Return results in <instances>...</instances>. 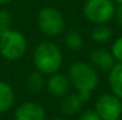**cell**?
I'll use <instances>...</instances> for the list:
<instances>
[{
    "label": "cell",
    "instance_id": "cell-13",
    "mask_svg": "<svg viewBox=\"0 0 122 120\" xmlns=\"http://www.w3.org/2000/svg\"><path fill=\"white\" fill-rule=\"evenodd\" d=\"M45 86L44 74L39 71H33L29 74L26 79V87L31 93H39Z\"/></svg>",
    "mask_w": 122,
    "mask_h": 120
},
{
    "label": "cell",
    "instance_id": "cell-2",
    "mask_svg": "<svg viewBox=\"0 0 122 120\" xmlns=\"http://www.w3.org/2000/svg\"><path fill=\"white\" fill-rule=\"evenodd\" d=\"M33 64L37 71L45 76H51L58 72L63 64L62 51L55 42L43 41L35 49Z\"/></svg>",
    "mask_w": 122,
    "mask_h": 120
},
{
    "label": "cell",
    "instance_id": "cell-1",
    "mask_svg": "<svg viewBox=\"0 0 122 120\" xmlns=\"http://www.w3.org/2000/svg\"><path fill=\"white\" fill-rule=\"evenodd\" d=\"M69 79L82 100L84 102L89 101L91 92L98 84V74L95 67L83 61L74 62L69 68Z\"/></svg>",
    "mask_w": 122,
    "mask_h": 120
},
{
    "label": "cell",
    "instance_id": "cell-7",
    "mask_svg": "<svg viewBox=\"0 0 122 120\" xmlns=\"http://www.w3.org/2000/svg\"><path fill=\"white\" fill-rule=\"evenodd\" d=\"M46 111L44 106L35 102L26 101L19 105L14 112V120H45Z\"/></svg>",
    "mask_w": 122,
    "mask_h": 120
},
{
    "label": "cell",
    "instance_id": "cell-10",
    "mask_svg": "<svg viewBox=\"0 0 122 120\" xmlns=\"http://www.w3.org/2000/svg\"><path fill=\"white\" fill-rule=\"evenodd\" d=\"M83 104H84V101L81 99L78 93L66 94V95H64V99L62 100L61 108H62L63 113H65L68 116H74L82 110Z\"/></svg>",
    "mask_w": 122,
    "mask_h": 120
},
{
    "label": "cell",
    "instance_id": "cell-18",
    "mask_svg": "<svg viewBox=\"0 0 122 120\" xmlns=\"http://www.w3.org/2000/svg\"><path fill=\"white\" fill-rule=\"evenodd\" d=\"M78 120H102L95 110H86L81 113Z\"/></svg>",
    "mask_w": 122,
    "mask_h": 120
},
{
    "label": "cell",
    "instance_id": "cell-23",
    "mask_svg": "<svg viewBox=\"0 0 122 120\" xmlns=\"http://www.w3.org/2000/svg\"><path fill=\"white\" fill-rule=\"evenodd\" d=\"M114 120H121V119H114Z\"/></svg>",
    "mask_w": 122,
    "mask_h": 120
},
{
    "label": "cell",
    "instance_id": "cell-22",
    "mask_svg": "<svg viewBox=\"0 0 122 120\" xmlns=\"http://www.w3.org/2000/svg\"><path fill=\"white\" fill-rule=\"evenodd\" d=\"M51 120H65V119H63V118H55V119H51Z\"/></svg>",
    "mask_w": 122,
    "mask_h": 120
},
{
    "label": "cell",
    "instance_id": "cell-20",
    "mask_svg": "<svg viewBox=\"0 0 122 120\" xmlns=\"http://www.w3.org/2000/svg\"><path fill=\"white\" fill-rule=\"evenodd\" d=\"M12 0H0V5H4V4H8L11 2Z\"/></svg>",
    "mask_w": 122,
    "mask_h": 120
},
{
    "label": "cell",
    "instance_id": "cell-17",
    "mask_svg": "<svg viewBox=\"0 0 122 120\" xmlns=\"http://www.w3.org/2000/svg\"><path fill=\"white\" fill-rule=\"evenodd\" d=\"M112 54L117 62H122V37L114 41L112 46Z\"/></svg>",
    "mask_w": 122,
    "mask_h": 120
},
{
    "label": "cell",
    "instance_id": "cell-21",
    "mask_svg": "<svg viewBox=\"0 0 122 120\" xmlns=\"http://www.w3.org/2000/svg\"><path fill=\"white\" fill-rule=\"evenodd\" d=\"M114 2H116V4H119V5H122V0H113Z\"/></svg>",
    "mask_w": 122,
    "mask_h": 120
},
{
    "label": "cell",
    "instance_id": "cell-6",
    "mask_svg": "<svg viewBox=\"0 0 122 120\" xmlns=\"http://www.w3.org/2000/svg\"><path fill=\"white\" fill-rule=\"evenodd\" d=\"M95 111L102 120L120 119L122 116V100L114 93H104L97 98Z\"/></svg>",
    "mask_w": 122,
    "mask_h": 120
},
{
    "label": "cell",
    "instance_id": "cell-12",
    "mask_svg": "<svg viewBox=\"0 0 122 120\" xmlns=\"http://www.w3.org/2000/svg\"><path fill=\"white\" fill-rule=\"evenodd\" d=\"M109 86L112 92L122 100V62H117L109 71Z\"/></svg>",
    "mask_w": 122,
    "mask_h": 120
},
{
    "label": "cell",
    "instance_id": "cell-8",
    "mask_svg": "<svg viewBox=\"0 0 122 120\" xmlns=\"http://www.w3.org/2000/svg\"><path fill=\"white\" fill-rule=\"evenodd\" d=\"M71 82L69 77L62 74V73H53L50 76L49 80L46 81V88L47 92L53 97H64L70 91Z\"/></svg>",
    "mask_w": 122,
    "mask_h": 120
},
{
    "label": "cell",
    "instance_id": "cell-16",
    "mask_svg": "<svg viewBox=\"0 0 122 120\" xmlns=\"http://www.w3.org/2000/svg\"><path fill=\"white\" fill-rule=\"evenodd\" d=\"M12 15L7 9H0V34L11 30Z\"/></svg>",
    "mask_w": 122,
    "mask_h": 120
},
{
    "label": "cell",
    "instance_id": "cell-15",
    "mask_svg": "<svg viewBox=\"0 0 122 120\" xmlns=\"http://www.w3.org/2000/svg\"><path fill=\"white\" fill-rule=\"evenodd\" d=\"M112 36H113L112 28L104 24H98L91 31V38L96 42H106L112 38Z\"/></svg>",
    "mask_w": 122,
    "mask_h": 120
},
{
    "label": "cell",
    "instance_id": "cell-14",
    "mask_svg": "<svg viewBox=\"0 0 122 120\" xmlns=\"http://www.w3.org/2000/svg\"><path fill=\"white\" fill-rule=\"evenodd\" d=\"M83 37L77 31H68L64 36V44L70 51H78L83 46Z\"/></svg>",
    "mask_w": 122,
    "mask_h": 120
},
{
    "label": "cell",
    "instance_id": "cell-19",
    "mask_svg": "<svg viewBox=\"0 0 122 120\" xmlns=\"http://www.w3.org/2000/svg\"><path fill=\"white\" fill-rule=\"evenodd\" d=\"M114 15H115V19H116L117 25L122 28V5H119V7L115 8V13H114Z\"/></svg>",
    "mask_w": 122,
    "mask_h": 120
},
{
    "label": "cell",
    "instance_id": "cell-3",
    "mask_svg": "<svg viewBox=\"0 0 122 120\" xmlns=\"http://www.w3.org/2000/svg\"><path fill=\"white\" fill-rule=\"evenodd\" d=\"M27 48L25 36L15 30H8L0 34V54L10 60L15 61L24 57Z\"/></svg>",
    "mask_w": 122,
    "mask_h": 120
},
{
    "label": "cell",
    "instance_id": "cell-5",
    "mask_svg": "<svg viewBox=\"0 0 122 120\" xmlns=\"http://www.w3.org/2000/svg\"><path fill=\"white\" fill-rule=\"evenodd\" d=\"M115 13L113 0H86L83 6L84 17L94 24L108 22Z\"/></svg>",
    "mask_w": 122,
    "mask_h": 120
},
{
    "label": "cell",
    "instance_id": "cell-11",
    "mask_svg": "<svg viewBox=\"0 0 122 120\" xmlns=\"http://www.w3.org/2000/svg\"><path fill=\"white\" fill-rule=\"evenodd\" d=\"M14 102V91L12 86L4 80H0V114L7 112Z\"/></svg>",
    "mask_w": 122,
    "mask_h": 120
},
{
    "label": "cell",
    "instance_id": "cell-9",
    "mask_svg": "<svg viewBox=\"0 0 122 120\" xmlns=\"http://www.w3.org/2000/svg\"><path fill=\"white\" fill-rule=\"evenodd\" d=\"M89 60L94 67H97L103 72H109L115 65V59L112 52H108L103 48L94 49L89 54Z\"/></svg>",
    "mask_w": 122,
    "mask_h": 120
},
{
    "label": "cell",
    "instance_id": "cell-4",
    "mask_svg": "<svg viewBox=\"0 0 122 120\" xmlns=\"http://www.w3.org/2000/svg\"><path fill=\"white\" fill-rule=\"evenodd\" d=\"M37 25L41 32L49 37L59 36L65 27L63 14L55 7H43L37 15Z\"/></svg>",
    "mask_w": 122,
    "mask_h": 120
}]
</instances>
